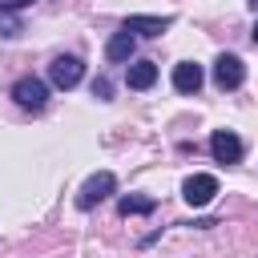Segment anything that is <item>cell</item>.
<instances>
[{"instance_id": "obj_8", "label": "cell", "mask_w": 258, "mask_h": 258, "mask_svg": "<svg viewBox=\"0 0 258 258\" xmlns=\"http://www.w3.org/2000/svg\"><path fill=\"white\" fill-rule=\"evenodd\" d=\"M202 64H194V60H181L177 69H173V89L177 93H198L202 89Z\"/></svg>"}, {"instance_id": "obj_1", "label": "cell", "mask_w": 258, "mask_h": 258, "mask_svg": "<svg viewBox=\"0 0 258 258\" xmlns=\"http://www.w3.org/2000/svg\"><path fill=\"white\" fill-rule=\"evenodd\" d=\"M113 189H117V177H113L109 169L93 173V177L81 185V194H77V210H93V206H97V202H105Z\"/></svg>"}, {"instance_id": "obj_2", "label": "cell", "mask_w": 258, "mask_h": 258, "mask_svg": "<svg viewBox=\"0 0 258 258\" xmlns=\"http://www.w3.org/2000/svg\"><path fill=\"white\" fill-rule=\"evenodd\" d=\"M12 97H16V105H24V109H44V101H48V85L40 81V77H20L16 85H12Z\"/></svg>"}, {"instance_id": "obj_15", "label": "cell", "mask_w": 258, "mask_h": 258, "mask_svg": "<svg viewBox=\"0 0 258 258\" xmlns=\"http://www.w3.org/2000/svg\"><path fill=\"white\" fill-rule=\"evenodd\" d=\"M246 4H250V8H258V0H246Z\"/></svg>"}, {"instance_id": "obj_12", "label": "cell", "mask_w": 258, "mask_h": 258, "mask_svg": "<svg viewBox=\"0 0 258 258\" xmlns=\"http://www.w3.org/2000/svg\"><path fill=\"white\" fill-rule=\"evenodd\" d=\"M109 93H113V89H109V81H105V77H97V81H93V97L109 101Z\"/></svg>"}, {"instance_id": "obj_13", "label": "cell", "mask_w": 258, "mask_h": 258, "mask_svg": "<svg viewBox=\"0 0 258 258\" xmlns=\"http://www.w3.org/2000/svg\"><path fill=\"white\" fill-rule=\"evenodd\" d=\"M24 4H32V0H0V8H24Z\"/></svg>"}, {"instance_id": "obj_11", "label": "cell", "mask_w": 258, "mask_h": 258, "mask_svg": "<svg viewBox=\"0 0 258 258\" xmlns=\"http://www.w3.org/2000/svg\"><path fill=\"white\" fill-rule=\"evenodd\" d=\"M117 210H121V218H129V214H153V210H157V202H153V198H145V194H129V198H121V202H117Z\"/></svg>"}, {"instance_id": "obj_9", "label": "cell", "mask_w": 258, "mask_h": 258, "mask_svg": "<svg viewBox=\"0 0 258 258\" xmlns=\"http://www.w3.org/2000/svg\"><path fill=\"white\" fill-rule=\"evenodd\" d=\"M133 48H137V36L121 28V32H117V36L105 44V56H109L113 64H125V60H133Z\"/></svg>"}, {"instance_id": "obj_7", "label": "cell", "mask_w": 258, "mask_h": 258, "mask_svg": "<svg viewBox=\"0 0 258 258\" xmlns=\"http://www.w3.org/2000/svg\"><path fill=\"white\" fill-rule=\"evenodd\" d=\"M169 24H173V16H129V20H125V32H137V36H161Z\"/></svg>"}, {"instance_id": "obj_5", "label": "cell", "mask_w": 258, "mask_h": 258, "mask_svg": "<svg viewBox=\"0 0 258 258\" xmlns=\"http://www.w3.org/2000/svg\"><path fill=\"white\" fill-rule=\"evenodd\" d=\"M214 194H218V177H214V173H194V177H185V185H181V198H185L189 206H210Z\"/></svg>"}, {"instance_id": "obj_10", "label": "cell", "mask_w": 258, "mask_h": 258, "mask_svg": "<svg viewBox=\"0 0 258 258\" xmlns=\"http://www.w3.org/2000/svg\"><path fill=\"white\" fill-rule=\"evenodd\" d=\"M157 81V64L153 60H133L129 69H125V85L129 89H149Z\"/></svg>"}, {"instance_id": "obj_6", "label": "cell", "mask_w": 258, "mask_h": 258, "mask_svg": "<svg viewBox=\"0 0 258 258\" xmlns=\"http://www.w3.org/2000/svg\"><path fill=\"white\" fill-rule=\"evenodd\" d=\"M210 153H214V161H222V165H234V161H242V141H238V133H230V129H218V133L210 137Z\"/></svg>"}, {"instance_id": "obj_3", "label": "cell", "mask_w": 258, "mask_h": 258, "mask_svg": "<svg viewBox=\"0 0 258 258\" xmlns=\"http://www.w3.org/2000/svg\"><path fill=\"white\" fill-rule=\"evenodd\" d=\"M81 77H85L81 56H56V60L48 64V81H52L56 89H73V85H81Z\"/></svg>"}, {"instance_id": "obj_4", "label": "cell", "mask_w": 258, "mask_h": 258, "mask_svg": "<svg viewBox=\"0 0 258 258\" xmlns=\"http://www.w3.org/2000/svg\"><path fill=\"white\" fill-rule=\"evenodd\" d=\"M246 81V64L234 56V52H222L218 60H214V85L218 89H238Z\"/></svg>"}, {"instance_id": "obj_14", "label": "cell", "mask_w": 258, "mask_h": 258, "mask_svg": "<svg viewBox=\"0 0 258 258\" xmlns=\"http://www.w3.org/2000/svg\"><path fill=\"white\" fill-rule=\"evenodd\" d=\"M250 36H254V44H258V24H254V32H250Z\"/></svg>"}]
</instances>
